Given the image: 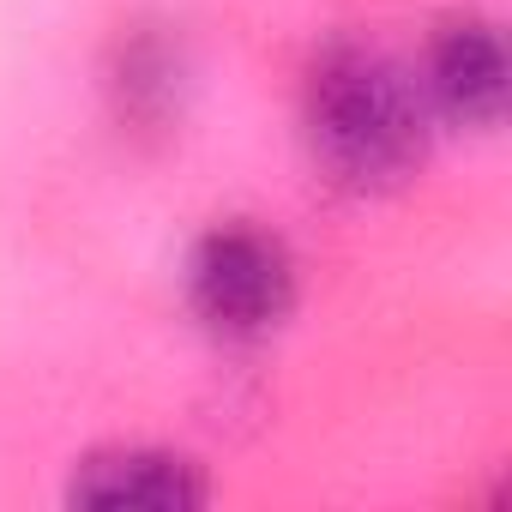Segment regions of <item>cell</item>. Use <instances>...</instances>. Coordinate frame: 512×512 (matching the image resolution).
Segmentation results:
<instances>
[{
    "label": "cell",
    "mask_w": 512,
    "mask_h": 512,
    "mask_svg": "<svg viewBox=\"0 0 512 512\" xmlns=\"http://www.w3.org/2000/svg\"><path fill=\"white\" fill-rule=\"evenodd\" d=\"M175 91H181V61L163 37H133L121 49V67H115V97H121V115L139 121V127H157L169 121L175 109Z\"/></svg>",
    "instance_id": "obj_5"
},
{
    "label": "cell",
    "mask_w": 512,
    "mask_h": 512,
    "mask_svg": "<svg viewBox=\"0 0 512 512\" xmlns=\"http://www.w3.org/2000/svg\"><path fill=\"white\" fill-rule=\"evenodd\" d=\"M79 506H145V512H181L205 500V476L175 452H103L79 464L73 476Z\"/></svg>",
    "instance_id": "obj_4"
},
{
    "label": "cell",
    "mask_w": 512,
    "mask_h": 512,
    "mask_svg": "<svg viewBox=\"0 0 512 512\" xmlns=\"http://www.w3.org/2000/svg\"><path fill=\"white\" fill-rule=\"evenodd\" d=\"M308 139L332 181L392 187L422 157V103L374 49H332L308 79Z\"/></svg>",
    "instance_id": "obj_1"
},
{
    "label": "cell",
    "mask_w": 512,
    "mask_h": 512,
    "mask_svg": "<svg viewBox=\"0 0 512 512\" xmlns=\"http://www.w3.org/2000/svg\"><path fill=\"white\" fill-rule=\"evenodd\" d=\"M187 290L205 326L229 332V338H260L284 320L290 308V253L260 235V229H211L193 247V266H187Z\"/></svg>",
    "instance_id": "obj_2"
},
{
    "label": "cell",
    "mask_w": 512,
    "mask_h": 512,
    "mask_svg": "<svg viewBox=\"0 0 512 512\" xmlns=\"http://www.w3.org/2000/svg\"><path fill=\"white\" fill-rule=\"evenodd\" d=\"M428 91L434 103L464 121V127H494L506 103V55L494 25L482 19H452L434 49H428Z\"/></svg>",
    "instance_id": "obj_3"
}]
</instances>
